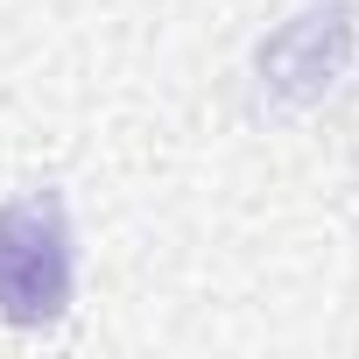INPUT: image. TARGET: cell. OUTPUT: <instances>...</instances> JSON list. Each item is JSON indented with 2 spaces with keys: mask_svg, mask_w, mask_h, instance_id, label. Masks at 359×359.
<instances>
[{
  "mask_svg": "<svg viewBox=\"0 0 359 359\" xmlns=\"http://www.w3.org/2000/svg\"><path fill=\"white\" fill-rule=\"evenodd\" d=\"M71 303V219L50 191L0 205V317L50 324Z\"/></svg>",
  "mask_w": 359,
  "mask_h": 359,
  "instance_id": "6da1fadb",
  "label": "cell"
}]
</instances>
